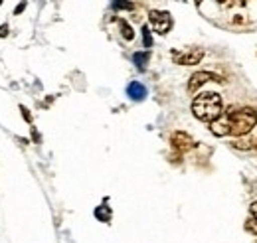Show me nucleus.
Here are the masks:
<instances>
[{
    "label": "nucleus",
    "mask_w": 257,
    "mask_h": 243,
    "mask_svg": "<svg viewBox=\"0 0 257 243\" xmlns=\"http://www.w3.org/2000/svg\"><path fill=\"white\" fill-rule=\"evenodd\" d=\"M257 125V111L251 107H243V109H227L224 111L216 121L210 123V131L216 137H243L249 131H253Z\"/></svg>",
    "instance_id": "obj_1"
},
{
    "label": "nucleus",
    "mask_w": 257,
    "mask_h": 243,
    "mask_svg": "<svg viewBox=\"0 0 257 243\" xmlns=\"http://www.w3.org/2000/svg\"><path fill=\"white\" fill-rule=\"evenodd\" d=\"M192 113L198 121L212 123L216 121L222 113H224V105H222V97L218 93H200L192 101Z\"/></svg>",
    "instance_id": "obj_2"
},
{
    "label": "nucleus",
    "mask_w": 257,
    "mask_h": 243,
    "mask_svg": "<svg viewBox=\"0 0 257 243\" xmlns=\"http://www.w3.org/2000/svg\"><path fill=\"white\" fill-rule=\"evenodd\" d=\"M149 20H151V26L155 28V32L161 34V36H164L166 32L172 28V18L164 10H151L149 12Z\"/></svg>",
    "instance_id": "obj_3"
},
{
    "label": "nucleus",
    "mask_w": 257,
    "mask_h": 243,
    "mask_svg": "<svg viewBox=\"0 0 257 243\" xmlns=\"http://www.w3.org/2000/svg\"><path fill=\"white\" fill-rule=\"evenodd\" d=\"M172 58L180 65H196L204 58V50L192 48V50H186V52H172Z\"/></svg>",
    "instance_id": "obj_4"
},
{
    "label": "nucleus",
    "mask_w": 257,
    "mask_h": 243,
    "mask_svg": "<svg viewBox=\"0 0 257 243\" xmlns=\"http://www.w3.org/2000/svg\"><path fill=\"white\" fill-rule=\"evenodd\" d=\"M208 81H222V79L216 73H210V71H196L190 77V81H188V91L196 93L202 85H206Z\"/></svg>",
    "instance_id": "obj_5"
},
{
    "label": "nucleus",
    "mask_w": 257,
    "mask_h": 243,
    "mask_svg": "<svg viewBox=\"0 0 257 243\" xmlns=\"http://www.w3.org/2000/svg\"><path fill=\"white\" fill-rule=\"evenodd\" d=\"M170 143H172V147L176 149V151L180 152H186L194 149V139L188 135V133H184V131H176V133H172L170 135Z\"/></svg>",
    "instance_id": "obj_6"
},
{
    "label": "nucleus",
    "mask_w": 257,
    "mask_h": 243,
    "mask_svg": "<svg viewBox=\"0 0 257 243\" xmlns=\"http://www.w3.org/2000/svg\"><path fill=\"white\" fill-rule=\"evenodd\" d=\"M127 95L133 101H143L147 97V87L143 83H139V81H133V83H128Z\"/></svg>",
    "instance_id": "obj_7"
},
{
    "label": "nucleus",
    "mask_w": 257,
    "mask_h": 243,
    "mask_svg": "<svg viewBox=\"0 0 257 243\" xmlns=\"http://www.w3.org/2000/svg\"><path fill=\"white\" fill-rule=\"evenodd\" d=\"M149 52H137L135 56H133V60H135V63H137V67L139 69H145L147 67V63H149Z\"/></svg>",
    "instance_id": "obj_8"
},
{
    "label": "nucleus",
    "mask_w": 257,
    "mask_h": 243,
    "mask_svg": "<svg viewBox=\"0 0 257 243\" xmlns=\"http://www.w3.org/2000/svg\"><path fill=\"white\" fill-rule=\"evenodd\" d=\"M119 26H121V34H123V38L131 42V40L135 38V32H133V28L128 26V24L125 22V20H119Z\"/></svg>",
    "instance_id": "obj_9"
},
{
    "label": "nucleus",
    "mask_w": 257,
    "mask_h": 243,
    "mask_svg": "<svg viewBox=\"0 0 257 243\" xmlns=\"http://www.w3.org/2000/svg\"><path fill=\"white\" fill-rule=\"evenodd\" d=\"M113 8L115 10H133V2H128V0H113Z\"/></svg>",
    "instance_id": "obj_10"
},
{
    "label": "nucleus",
    "mask_w": 257,
    "mask_h": 243,
    "mask_svg": "<svg viewBox=\"0 0 257 243\" xmlns=\"http://www.w3.org/2000/svg\"><path fill=\"white\" fill-rule=\"evenodd\" d=\"M95 215L101 219V221H109L111 219V212L105 208V206H101V208H97L95 210Z\"/></svg>",
    "instance_id": "obj_11"
},
{
    "label": "nucleus",
    "mask_w": 257,
    "mask_h": 243,
    "mask_svg": "<svg viewBox=\"0 0 257 243\" xmlns=\"http://www.w3.org/2000/svg\"><path fill=\"white\" fill-rule=\"evenodd\" d=\"M245 227H247V229H249L251 233H255V235H257V217H253V215H251V217L247 219V223H245Z\"/></svg>",
    "instance_id": "obj_12"
},
{
    "label": "nucleus",
    "mask_w": 257,
    "mask_h": 243,
    "mask_svg": "<svg viewBox=\"0 0 257 243\" xmlns=\"http://www.w3.org/2000/svg\"><path fill=\"white\" fill-rule=\"evenodd\" d=\"M143 38H145V46H147V48H151L153 40H151V30H149V26H145V28H143Z\"/></svg>",
    "instance_id": "obj_13"
},
{
    "label": "nucleus",
    "mask_w": 257,
    "mask_h": 243,
    "mask_svg": "<svg viewBox=\"0 0 257 243\" xmlns=\"http://www.w3.org/2000/svg\"><path fill=\"white\" fill-rule=\"evenodd\" d=\"M24 8H26V2H20V4L14 8V14H20V12H24Z\"/></svg>",
    "instance_id": "obj_14"
},
{
    "label": "nucleus",
    "mask_w": 257,
    "mask_h": 243,
    "mask_svg": "<svg viewBox=\"0 0 257 243\" xmlns=\"http://www.w3.org/2000/svg\"><path fill=\"white\" fill-rule=\"evenodd\" d=\"M20 111H22V115H24V119H26V121L28 123L32 121V117H30V113H28V109H26V107H20Z\"/></svg>",
    "instance_id": "obj_15"
},
{
    "label": "nucleus",
    "mask_w": 257,
    "mask_h": 243,
    "mask_svg": "<svg viewBox=\"0 0 257 243\" xmlns=\"http://www.w3.org/2000/svg\"><path fill=\"white\" fill-rule=\"evenodd\" d=\"M4 36H8V26L6 24L0 26V38H4Z\"/></svg>",
    "instance_id": "obj_16"
},
{
    "label": "nucleus",
    "mask_w": 257,
    "mask_h": 243,
    "mask_svg": "<svg viewBox=\"0 0 257 243\" xmlns=\"http://www.w3.org/2000/svg\"><path fill=\"white\" fill-rule=\"evenodd\" d=\"M249 210H251V215H253V217H257V202H253V204L249 206Z\"/></svg>",
    "instance_id": "obj_17"
},
{
    "label": "nucleus",
    "mask_w": 257,
    "mask_h": 243,
    "mask_svg": "<svg viewBox=\"0 0 257 243\" xmlns=\"http://www.w3.org/2000/svg\"><path fill=\"white\" fill-rule=\"evenodd\" d=\"M233 2H235V4H239V6H243V4L247 2V0H233Z\"/></svg>",
    "instance_id": "obj_18"
},
{
    "label": "nucleus",
    "mask_w": 257,
    "mask_h": 243,
    "mask_svg": "<svg viewBox=\"0 0 257 243\" xmlns=\"http://www.w3.org/2000/svg\"><path fill=\"white\" fill-rule=\"evenodd\" d=\"M194 2H196V4H202V0H194Z\"/></svg>",
    "instance_id": "obj_19"
},
{
    "label": "nucleus",
    "mask_w": 257,
    "mask_h": 243,
    "mask_svg": "<svg viewBox=\"0 0 257 243\" xmlns=\"http://www.w3.org/2000/svg\"><path fill=\"white\" fill-rule=\"evenodd\" d=\"M218 2H227V0H218Z\"/></svg>",
    "instance_id": "obj_20"
},
{
    "label": "nucleus",
    "mask_w": 257,
    "mask_h": 243,
    "mask_svg": "<svg viewBox=\"0 0 257 243\" xmlns=\"http://www.w3.org/2000/svg\"><path fill=\"white\" fill-rule=\"evenodd\" d=\"M0 4H2V0H0Z\"/></svg>",
    "instance_id": "obj_21"
}]
</instances>
